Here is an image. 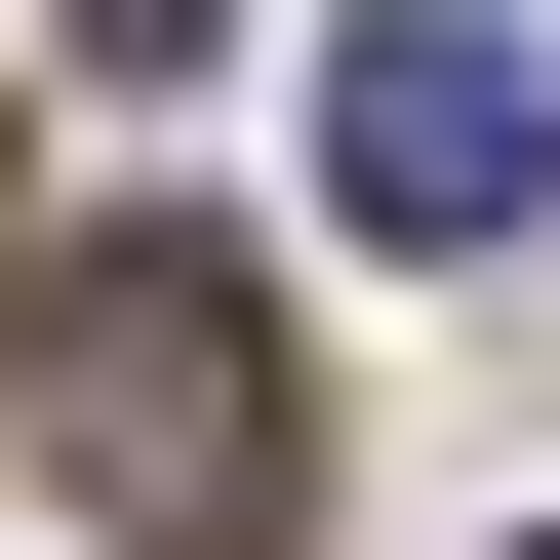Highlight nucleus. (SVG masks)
<instances>
[{
	"label": "nucleus",
	"mask_w": 560,
	"mask_h": 560,
	"mask_svg": "<svg viewBox=\"0 0 560 560\" xmlns=\"http://www.w3.org/2000/svg\"><path fill=\"white\" fill-rule=\"evenodd\" d=\"M40 400L120 441V521H161V560H241V521H280V320H241V241H81Z\"/></svg>",
	"instance_id": "obj_1"
},
{
	"label": "nucleus",
	"mask_w": 560,
	"mask_h": 560,
	"mask_svg": "<svg viewBox=\"0 0 560 560\" xmlns=\"http://www.w3.org/2000/svg\"><path fill=\"white\" fill-rule=\"evenodd\" d=\"M320 200H361L400 280H480L560 200V81H521V0H361V40H320Z\"/></svg>",
	"instance_id": "obj_2"
},
{
	"label": "nucleus",
	"mask_w": 560,
	"mask_h": 560,
	"mask_svg": "<svg viewBox=\"0 0 560 560\" xmlns=\"http://www.w3.org/2000/svg\"><path fill=\"white\" fill-rule=\"evenodd\" d=\"M161 40H200V0H81V81H161Z\"/></svg>",
	"instance_id": "obj_3"
},
{
	"label": "nucleus",
	"mask_w": 560,
	"mask_h": 560,
	"mask_svg": "<svg viewBox=\"0 0 560 560\" xmlns=\"http://www.w3.org/2000/svg\"><path fill=\"white\" fill-rule=\"evenodd\" d=\"M521 560H560V521H521Z\"/></svg>",
	"instance_id": "obj_4"
}]
</instances>
